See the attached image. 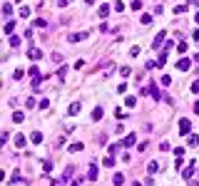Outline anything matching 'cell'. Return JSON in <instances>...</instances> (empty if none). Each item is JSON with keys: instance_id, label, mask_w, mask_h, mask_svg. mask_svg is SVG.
<instances>
[{"instance_id": "obj_20", "label": "cell", "mask_w": 199, "mask_h": 186, "mask_svg": "<svg viewBox=\"0 0 199 186\" xmlns=\"http://www.w3.org/2000/svg\"><path fill=\"white\" fill-rule=\"evenodd\" d=\"M42 171H45V174H50V171H52V164H50V161H42Z\"/></svg>"}, {"instance_id": "obj_34", "label": "cell", "mask_w": 199, "mask_h": 186, "mask_svg": "<svg viewBox=\"0 0 199 186\" xmlns=\"http://www.w3.org/2000/svg\"><path fill=\"white\" fill-rule=\"evenodd\" d=\"M80 184H82V179H80V176H77V179H75V181H72V184H70V186H80Z\"/></svg>"}, {"instance_id": "obj_6", "label": "cell", "mask_w": 199, "mask_h": 186, "mask_svg": "<svg viewBox=\"0 0 199 186\" xmlns=\"http://www.w3.org/2000/svg\"><path fill=\"white\" fill-rule=\"evenodd\" d=\"M177 67H179L182 72H187V70H189V60H187V57H182L179 62H177Z\"/></svg>"}, {"instance_id": "obj_7", "label": "cell", "mask_w": 199, "mask_h": 186, "mask_svg": "<svg viewBox=\"0 0 199 186\" xmlns=\"http://www.w3.org/2000/svg\"><path fill=\"white\" fill-rule=\"evenodd\" d=\"M80 149H82V144H80V142H72V144L67 147V151H70V154H77Z\"/></svg>"}, {"instance_id": "obj_28", "label": "cell", "mask_w": 199, "mask_h": 186, "mask_svg": "<svg viewBox=\"0 0 199 186\" xmlns=\"http://www.w3.org/2000/svg\"><path fill=\"white\" fill-rule=\"evenodd\" d=\"M177 52H187V42H179V45H177Z\"/></svg>"}, {"instance_id": "obj_18", "label": "cell", "mask_w": 199, "mask_h": 186, "mask_svg": "<svg viewBox=\"0 0 199 186\" xmlns=\"http://www.w3.org/2000/svg\"><path fill=\"white\" fill-rule=\"evenodd\" d=\"M92 119H102V109H100V107L92 109Z\"/></svg>"}, {"instance_id": "obj_21", "label": "cell", "mask_w": 199, "mask_h": 186, "mask_svg": "<svg viewBox=\"0 0 199 186\" xmlns=\"http://www.w3.org/2000/svg\"><path fill=\"white\" fill-rule=\"evenodd\" d=\"M174 156H177V159H182V156H184V147H177L174 149Z\"/></svg>"}, {"instance_id": "obj_16", "label": "cell", "mask_w": 199, "mask_h": 186, "mask_svg": "<svg viewBox=\"0 0 199 186\" xmlns=\"http://www.w3.org/2000/svg\"><path fill=\"white\" fill-rule=\"evenodd\" d=\"M134 104H137V97H127V99H125V107H130V109H132Z\"/></svg>"}, {"instance_id": "obj_32", "label": "cell", "mask_w": 199, "mask_h": 186, "mask_svg": "<svg viewBox=\"0 0 199 186\" xmlns=\"http://www.w3.org/2000/svg\"><path fill=\"white\" fill-rule=\"evenodd\" d=\"M192 92H199V80H194V82H192Z\"/></svg>"}, {"instance_id": "obj_29", "label": "cell", "mask_w": 199, "mask_h": 186, "mask_svg": "<svg viewBox=\"0 0 199 186\" xmlns=\"http://www.w3.org/2000/svg\"><path fill=\"white\" fill-rule=\"evenodd\" d=\"M119 72H122V77H130V74H132V70H130V67H122Z\"/></svg>"}, {"instance_id": "obj_33", "label": "cell", "mask_w": 199, "mask_h": 186, "mask_svg": "<svg viewBox=\"0 0 199 186\" xmlns=\"http://www.w3.org/2000/svg\"><path fill=\"white\" fill-rule=\"evenodd\" d=\"M67 3H70V0H57V8H65Z\"/></svg>"}, {"instance_id": "obj_4", "label": "cell", "mask_w": 199, "mask_h": 186, "mask_svg": "<svg viewBox=\"0 0 199 186\" xmlns=\"http://www.w3.org/2000/svg\"><path fill=\"white\" fill-rule=\"evenodd\" d=\"M164 37H167V32H164V30L157 32V37H154V42H152V45H154V50H159V45H162V40H164Z\"/></svg>"}, {"instance_id": "obj_8", "label": "cell", "mask_w": 199, "mask_h": 186, "mask_svg": "<svg viewBox=\"0 0 199 186\" xmlns=\"http://www.w3.org/2000/svg\"><path fill=\"white\" fill-rule=\"evenodd\" d=\"M97 15H100V18H107V15H110V5H100Z\"/></svg>"}, {"instance_id": "obj_9", "label": "cell", "mask_w": 199, "mask_h": 186, "mask_svg": "<svg viewBox=\"0 0 199 186\" xmlns=\"http://www.w3.org/2000/svg\"><path fill=\"white\" fill-rule=\"evenodd\" d=\"M80 102H75V104H70V109H67V114H80Z\"/></svg>"}, {"instance_id": "obj_15", "label": "cell", "mask_w": 199, "mask_h": 186, "mask_svg": "<svg viewBox=\"0 0 199 186\" xmlns=\"http://www.w3.org/2000/svg\"><path fill=\"white\" fill-rule=\"evenodd\" d=\"M147 171H149V174H157V171H159V164H157V161H152V164L147 166Z\"/></svg>"}, {"instance_id": "obj_35", "label": "cell", "mask_w": 199, "mask_h": 186, "mask_svg": "<svg viewBox=\"0 0 199 186\" xmlns=\"http://www.w3.org/2000/svg\"><path fill=\"white\" fill-rule=\"evenodd\" d=\"M192 109H194V112L199 114V102H194V107H192Z\"/></svg>"}, {"instance_id": "obj_25", "label": "cell", "mask_w": 199, "mask_h": 186, "mask_svg": "<svg viewBox=\"0 0 199 186\" xmlns=\"http://www.w3.org/2000/svg\"><path fill=\"white\" fill-rule=\"evenodd\" d=\"M139 20H142V25H149V23H152V15H142Z\"/></svg>"}, {"instance_id": "obj_5", "label": "cell", "mask_w": 199, "mask_h": 186, "mask_svg": "<svg viewBox=\"0 0 199 186\" xmlns=\"http://www.w3.org/2000/svg\"><path fill=\"white\" fill-rule=\"evenodd\" d=\"M132 144H137V134H127L125 142H122V147H132Z\"/></svg>"}, {"instance_id": "obj_2", "label": "cell", "mask_w": 199, "mask_h": 186, "mask_svg": "<svg viewBox=\"0 0 199 186\" xmlns=\"http://www.w3.org/2000/svg\"><path fill=\"white\" fill-rule=\"evenodd\" d=\"M87 35H90V32H70L67 40H70V42H80V40H85Z\"/></svg>"}, {"instance_id": "obj_37", "label": "cell", "mask_w": 199, "mask_h": 186, "mask_svg": "<svg viewBox=\"0 0 199 186\" xmlns=\"http://www.w3.org/2000/svg\"><path fill=\"white\" fill-rule=\"evenodd\" d=\"M194 23H199V12H197V15H194Z\"/></svg>"}, {"instance_id": "obj_10", "label": "cell", "mask_w": 199, "mask_h": 186, "mask_svg": "<svg viewBox=\"0 0 199 186\" xmlns=\"http://www.w3.org/2000/svg\"><path fill=\"white\" fill-rule=\"evenodd\" d=\"M112 184H115V186H122L125 184V176L122 174H115V176H112Z\"/></svg>"}, {"instance_id": "obj_39", "label": "cell", "mask_w": 199, "mask_h": 186, "mask_svg": "<svg viewBox=\"0 0 199 186\" xmlns=\"http://www.w3.org/2000/svg\"><path fill=\"white\" fill-rule=\"evenodd\" d=\"M189 3H192V5H197V3H199V0H189Z\"/></svg>"}, {"instance_id": "obj_17", "label": "cell", "mask_w": 199, "mask_h": 186, "mask_svg": "<svg viewBox=\"0 0 199 186\" xmlns=\"http://www.w3.org/2000/svg\"><path fill=\"white\" fill-rule=\"evenodd\" d=\"M23 119H25V114H23V112H15V114H13V122H15V124H20Z\"/></svg>"}, {"instance_id": "obj_12", "label": "cell", "mask_w": 199, "mask_h": 186, "mask_svg": "<svg viewBox=\"0 0 199 186\" xmlns=\"http://www.w3.org/2000/svg\"><path fill=\"white\" fill-rule=\"evenodd\" d=\"M3 15H5V18H10V15H13V5H10V3H5V5H3Z\"/></svg>"}, {"instance_id": "obj_31", "label": "cell", "mask_w": 199, "mask_h": 186, "mask_svg": "<svg viewBox=\"0 0 199 186\" xmlns=\"http://www.w3.org/2000/svg\"><path fill=\"white\" fill-rule=\"evenodd\" d=\"M87 176H90V179H97V166H92V169H90V174H87Z\"/></svg>"}, {"instance_id": "obj_38", "label": "cell", "mask_w": 199, "mask_h": 186, "mask_svg": "<svg viewBox=\"0 0 199 186\" xmlns=\"http://www.w3.org/2000/svg\"><path fill=\"white\" fill-rule=\"evenodd\" d=\"M85 3H87V5H92V3H95V0H85Z\"/></svg>"}, {"instance_id": "obj_23", "label": "cell", "mask_w": 199, "mask_h": 186, "mask_svg": "<svg viewBox=\"0 0 199 186\" xmlns=\"http://www.w3.org/2000/svg\"><path fill=\"white\" fill-rule=\"evenodd\" d=\"M102 164H105V166H115V156H107V159H105Z\"/></svg>"}, {"instance_id": "obj_36", "label": "cell", "mask_w": 199, "mask_h": 186, "mask_svg": "<svg viewBox=\"0 0 199 186\" xmlns=\"http://www.w3.org/2000/svg\"><path fill=\"white\" fill-rule=\"evenodd\" d=\"M194 40H197V42H199V30H197V32H194Z\"/></svg>"}, {"instance_id": "obj_22", "label": "cell", "mask_w": 199, "mask_h": 186, "mask_svg": "<svg viewBox=\"0 0 199 186\" xmlns=\"http://www.w3.org/2000/svg\"><path fill=\"white\" fill-rule=\"evenodd\" d=\"M10 45H13V47H20V37L13 35V37H10Z\"/></svg>"}, {"instance_id": "obj_1", "label": "cell", "mask_w": 199, "mask_h": 186, "mask_svg": "<svg viewBox=\"0 0 199 186\" xmlns=\"http://www.w3.org/2000/svg\"><path fill=\"white\" fill-rule=\"evenodd\" d=\"M192 132V122L189 119H179V134H189Z\"/></svg>"}, {"instance_id": "obj_14", "label": "cell", "mask_w": 199, "mask_h": 186, "mask_svg": "<svg viewBox=\"0 0 199 186\" xmlns=\"http://www.w3.org/2000/svg\"><path fill=\"white\" fill-rule=\"evenodd\" d=\"M30 139H32V144H40V142H42V134H40V132H32Z\"/></svg>"}, {"instance_id": "obj_11", "label": "cell", "mask_w": 199, "mask_h": 186, "mask_svg": "<svg viewBox=\"0 0 199 186\" xmlns=\"http://www.w3.org/2000/svg\"><path fill=\"white\" fill-rule=\"evenodd\" d=\"M13 30H15V23H5V27H3L5 35H13Z\"/></svg>"}, {"instance_id": "obj_26", "label": "cell", "mask_w": 199, "mask_h": 186, "mask_svg": "<svg viewBox=\"0 0 199 186\" xmlns=\"http://www.w3.org/2000/svg\"><path fill=\"white\" fill-rule=\"evenodd\" d=\"M45 25H47V23H45L42 18H40V20H35V23H32V27H45Z\"/></svg>"}, {"instance_id": "obj_19", "label": "cell", "mask_w": 199, "mask_h": 186, "mask_svg": "<svg viewBox=\"0 0 199 186\" xmlns=\"http://www.w3.org/2000/svg\"><path fill=\"white\" fill-rule=\"evenodd\" d=\"M189 144H192V147H197V144H199V134H189Z\"/></svg>"}, {"instance_id": "obj_24", "label": "cell", "mask_w": 199, "mask_h": 186, "mask_svg": "<svg viewBox=\"0 0 199 186\" xmlns=\"http://www.w3.org/2000/svg\"><path fill=\"white\" fill-rule=\"evenodd\" d=\"M132 10H134V12L142 10V0H134V3H132Z\"/></svg>"}, {"instance_id": "obj_3", "label": "cell", "mask_w": 199, "mask_h": 186, "mask_svg": "<svg viewBox=\"0 0 199 186\" xmlns=\"http://www.w3.org/2000/svg\"><path fill=\"white\" fill-rule=\"evenodd\" d=\"M27 57H30V60H40L42 57V50H40V47H30V50H27Z\"/></svg>"}, {"instance_id": "obj_30", "label": "cell", "mask_w": 199, "mask_h": 186, "mask_svg": "<svg viewBox=\"0 0 199 186\" xmlns=\"http://www.w3.org/2000/svg\"><path fill=\"white\" fill-rule=\"evenodd\" d=\"M117 92H119V94H125V92H127V85H125V82H122V85H117Z\"/></svg>"}, {"instance_id": "obj_27", "label": "cell", "mask_w": 199, "mask_h": 186, "mask_svg": "<svg viewBox=\"0 0 199 186\" xmlns=\"http://www.w3.org/2000/svg\"><path fill=\"white\" fill-rule=\"evenodd\" d=\"M174 12H179V15H182V12H187V5H177Z\"/></svg>"}, {"instance_id": "obj_13", "label": "cell", "mask_w": 199, "mask_h": 186, "mask_svg": "<svg viewBox=\"0 0 199 186\" xmlns=\"http://www.w3.org/2000/svg\"><path fill=\"white\" fill-rule=\"evenodd\" d=\"M15 147H18V149L25 147V136H23V134H15Z\"/></svg>"}]
</instances>
